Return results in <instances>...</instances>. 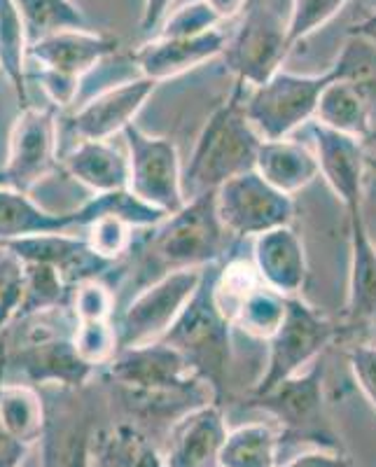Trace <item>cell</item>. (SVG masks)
Wrapping results in <instances>:
<instances>
[{
	"instance_id": "45",
	"label": "cell",
	"mask_w": 376,
	"mask_h": 467,
	"mask_svg": "<svg viewBox=\"0 0 376 467\" xmlns=\"http://www.w3.org/2000/svg\"><path fill=\"white\" fill-rule=\"evenodd\" d=\"M204 3L215 12L220 22L234 19L239 12H245V5H248V0H204Z\"/></svg>"
},
{
	"instance_id": "27",
	"label": "cell",
	"mask_w": 376,
	"mask_h": 467,
	"mask_svg": "<svg viewBox=\"0 0 376 467\" xmlns=\"http://www.w3.org/2000/svg\"><path fill=\"white\" fill-rule=\"evenodd\" d=\"M0 420L24 444L43 440L47 414L43 400L26 383H0Z\"/></svg>"
},
{
	"instance_id": "30",
	"label": "cell",
	"mask_w": 376,
	"mask_h": 467,
	"mask_svg": "<svg viewBox=\"0 0 376 467\" xmlns=\"http://www.w3.org/2000/svg\"><path fill=\"white\" fill-rule=\"evenodd\" d=\"M287 314V297L266 285L265 281L255 285L253 290L241 299L232 311V320L239 327L257 339H266L276 335Z\"/></svg>"
},
{
	"instance_id": "16",
	"label": "cell",
	"mask_w": 376,
	"mask_h": 467,
	"mask_svg": "<svg viewBox=\"0 0 376 467\" xmlns=\"http://www.w3.org/2000/svg\"><path fill=\"white\" fill-rule=\"evenodd\" d=\"M117 45H120L117 37L94 33L89 28L61 31L33 43L28 47V61L73 80H82L89 70L103 64L106 58L115 57Z\"/></svg>"
},
{
	"instance_id": "2",
	"label": "cell",
	"mask_w": 376,
	"mask_h": 467,
	"mask_svg": "<svg viewBox=\"0 0 376 467\" xmlns=\"http://www.w3.org/2000/svg\"><path fill=\"white\" fill-rule=\"evenodd\" d=\"M108 374L124 388L129 402L148 411H169V402L202 398L204 379L164 341L120 348L108 362Z\"/></svg>"
},
{
	"instance_id": "24",
	"label": "cell",
	"mask_w": 376,
	"mask_h": 467,
	"mask_svg": "<svg viewBox=\"0 0 376 467\" xmlns=\"http://www.w3.org/2000/svg\"><path fill=\"white\" fill-rule=\"evenodd\" d=\"M66 169L96 194L129 190V157L106 140H80L66 154Z\"/></svg>"
},
{
	"instance_id": "8",
	"label": "cell",
	"mask_w": 376,
	"mask_h": 467,
	"mask_svg": "<svg viewBox=\"0 0 376 467\" xmlns=\"http://www.w3.org/2000/svg\"><path fill=\"white\" fill-rule=\"evenodd\" d=\"M334 327L299 299H287V314L281 327L269 339V358L262 379L255 386L257 398L274 390L278 383L313 365L320 350L332 339Z\"/></svg>"
},
{
	"instance_id": "6",
	"label": "cell",
	"mask_w": 376,
	"mask_h": 467,
	"mask_svg": "<svg viewBox=\"0 0 376 467\" xmlns=\"http://www.w3.org/2000/svg\"><path fill=\"white\" fill-rule=\"evenodd\" d=\"M204 269L169 271L138 292L115 325L120 348L160 341L196 292L204 278Z\"/></svg>"
},
{
	"instance_id": "9",
	"label": "cell",
	"mask_w": 376,
	"mask_h": 467,
	"mask_svg": "<svg viewBox=\"0 0 376 467\" xmlns=\"http://www.w3.org/2000/svg\"><path fill=\"white\" fill-rule=\"evenodd\" d=\"M215 203L225 229L234 236H260L286 227L292 218V197L269 185L255 169L217 187Z\"/></svg>"
},
{
	"instance_id": "46",
	"label": "cell",
	"mask_w": 376,
	"mask_h": 467,
	"mask_svg": "<svg viewBox=\"0 0 376 467\" xmlns=\"http://www.w3.org/2000/svg\"><path fill=\"white\" fill-rule=\"evenodd\" d=\"M350 33H353V36L367 37V40H371V43L376 45V15L367 16L365 22H360L358 26L350 28Z\"/></svg>"
},
{
	"instance_id": "14",
	"label": "cell",
	"mask_w": 376,
	"mask_h": 467,
	"mask_svg": "<svg viewBox=\"0 0 376 467\" xmlns=\"http://www.w3.org/2000/svg\"><path fill=\"white\" fill-rule=\"evenodd\" d=\"M0 245H5L22 262L52 265L73 290L80 283L96 281V276L112 265L110 260L96 255L89 241L70 236L68 232L37 234V236H24V239L0 241Z\"/></svg>"
},
{
	"instance_id": "36",
	"label": "cell",
	"mask_w": 376,
	"mask_h": 467,
	"mask_svg": "<svg viewBox=\"0 0 376 467\" xmlns=\"http://www.w3.org/2000/svg\"><path fill=\"white\" fill-rule=\"evenodd\" d=\"M349 0H292L290 16H287V45L290 49L299 40L319 31L332 19Z\"/></svg>"
},
{
	"instance_id": "23",
	"label": "cell",
	"mask_w": 376,
	"mask_h": 467,
	"mask_svg": "<svg viewBox=\"0 0 376 467\" xmlns=\"http://www.w3.org/2000/svg\"><path fill=\"white\" fill-rule=\"evenodd\" d=\"M82 224V213H64L52 215L26 197V192L0 187V241L24 239V236H37V234L68 232Z\"/></svg>"
},
{
	"instance_id": "33",
	"label": "cell",
	"mask_w": 376,
	"mask_h": 467,
	"mask_svg": "<svg viewBox=\"0 0 376 467\" xmlns=\"http://www.w3.org/2000/svg\"><path fill=\"white\" fill-rule=\"evenodd\" d=\"M68 299H73V287L64 281L58 269L40 262H24V299L16 318L61 308Z\"/></svg>"
},
{
	"instance_id": "38",
	"label": "cell",
	"mask_w": 376,
	"mask_h": 467,
	"mask_svg": "<svg viewBox=\"0 0 376 467\" xmlns=\"http://www.w3.org/2000/svg\"><path fill=\"white\" fill-rule=\"evenodd\" d=\"M129 227L131 224L124 223L117 215H101L89 224V241L91 250L96 255H101L103 260H115L129 248Z\"/></svg>"
},
{
	"instance_id": "3",
	"label": "cell",
	"mask_w": 376,
	"mask_h": 467,
	"mask_svg": "<svg viewBox=\"0 0 376 467\" xmlns=\"http://www.w3.org/2000/svg\"><path fill=\"white\" fill-rule=\"evenodd\" d=\"M217 276L220 269L215 265L204 269L196 292L160 341L178 350L204 381L220 390L232 358V320L217 299Z\"/></svg>"
},
{
	"instance_id": "25",
	"label": "cell",
	"mask_w": 376,
	"mask_h": 467,
	"mask_svg": "<svg viewBox=\"0 0 376 467\" xmlns=\"http://www.w3.org/2000/svg\"><path fill=\"white\" fill-rule=\"evenodd\" d=\"M91 431L80 409L66 407L47 419L43 432V467H89Z\"/></svg>"
},
{
	"instance_id": "12",
	"label": "cell",
	"mask_w": 376,
	"mask_h": 467,
	"mask_svg": "<svg viewBox=\"0 0 376 467\" xmlns=\"http://www.w3.org/2000/svg\"><path fill=\"white\" fill-rule=\"evenodd\" d=\"M160 82L150 78L122 82L101 94L91 96L89 101L78 106V110L68 117V133L80 140H108L112 133L124 131L138 110L145 106Z\"/></svg>"
},
{
	"instance_id": "35",
	"label": "cell",
	"mask_w": 376,
	"mask_h": 467,
	"mask_svg": "<svg viewBox=\"0 0 376 467\" xmlns=\"http://www.w3.org/2000/svg\"><path fill=\"white\" fill-rule=\"evenodd\" d=\"M73 344L85 362L91 367L108 365L120 350V339L117 329L112 327L110 320H85L78 323L73 335Z\"/></svg>"
},
{
	"instance_id": "28",
	"label": "cell",
	"mask_w": 376,
	"mask_h": 467,
	"mask_svg": "<svg viewBox=\"0 0 376 467\" xmlns=\"http://www.w3.org/2000/svg\"><path fill=\"white\" fill-rule=\"evenodd\" d=\"M0 68L15 87L19 106L28 108V37L15 0H0Z\"/></svg>"
},
{
	"instance_id": "19",
	"label": "cell",
	"mask_w": 376,
	"mask_h": 467,
	"mask_svg": "<svg viewBox=\"0 0 376 467\" xmlns=\"http://www.w3.org/2000/svg\"><path fill=\"white\" fill-rule=\"evenodd\" d=\"M255 269L276 292L286 297L295 295L307 278V257L299 236L287 224L255 236Z\"/></svg>"
},
{
	"instance_id": "31",
	"label": "cell",
	"mask_w": 376,
	"mask_h": 467,
	"mask_svg": "<svg viewBox=\"0 0 376 467\" xmlns=\"http://www.w3.org/2000/svg\"><path fill=\"white\" fill-rule=\"evenodd\" d=\"M15 3L26 28L28 47L54 33L89 28L85 15L70 0H15Z\"/></svg>"
},
{
	"instance_id": "20",
	"label": "cell",
	"mask_w": 376,
	"mask_h": 467,
	"mask_svg": "<svg viewBox=\"0 0 376 467\" xmlns=\"http://www.w3.org/2000/svg\"><path fill=\"white\" fill-rule=\"evenodd\" d=\"M260 402L295 431L316 428L323 402V367L313 362V367L286 379L266 395H260Z\"/></svg>"
},
{
	"instance_id": "10",
	"label": "cell",
	"mask_w": 376,
	"mask_h": 467,
	"mask_svg": "<svg viewBox=\"0 0 376 467\" xmlns=\"http://www.w3.org/2000/svg\"><path fill=\"white\" fill-rule=\"evenodd\" d=\"M287 52V22H283V16L274 7L253 3L223 54L236 78L255 87L269 80L276 70H281Z\"/></svg>"
},
{
	"instance_id": "44",
	"label": "cell",
	"mask_w": 376,
	"mask_h": 467,
	"mask_svg": "<svg viewBox=\"0 0 376 467\" xmlns=\"http://www.w3.org/2000/svg\"><path fill=\"white\" fill-rule=\"evenodd\" d=\"M171 3L173 0H145L143 16H141V33L143 36H152L164 24V19L169 16Z\"/></svg>"
},
{
	"instance_id": "40",
	"label": "cell",
	"mask_w": 376,
	"mask_h": 467,
	"mask_svg": "<svg viewBox=\"0 0 376 467\" xmlns=\"http://www.w3.org/2000/svg\"><path fill=\"white\" fill-rule=\"evenodd\" d=\"M112 311V295L99 281H85L73 290V316L78 323L108 320Z\"/></svg>"
},
{
	"instance_id": "5",
	"label": "cell",
	"mask_w": 376,
	"mask_h": 467,
	"mask_svg": "<svg viewBox=\"0 0 376 467\" xmlns=\"http://www.w3.org/2000/svg\"><path fill=\"white\" fill-rule=\"evenodd\" d=\"M329 82V70L323 75L276 70L262 85H248L244 99L245 115L265 140L287 139L297 127L316 119L320 94Z\"/></svg>"
},
{
	"instance_id": "4",
	"label": "cell",
	"mask_w": 376,
	"mask_h": 467,
	"mask_svg": "<svg viewBox=\"0 0 376 467\" xmlns=\"http://www.w3.org/2000/svg\"><path fill=\"white\" fill-rule=\"evenodd\" d=\"M154 229L152 257L164 274L213 265L225 250L229 234L217 215L215 190L190 199L181 211L162 220Z\"/></svg>"
},
{
	"instance_id": "39",
	"label": "cell",
	"mask_w": 376,
	"mask_h": 467,
	"mask_svg": "<svg viewBox=\"0 0 376 467\" xmlns=\"http://www.w3.org/2000/svg\"><path fill=\"white\" fill-rule=\"evenodd\" d=\"M215 26H220L215 12L204 0H196L190 5H183L181 10L171 12L157 36H199Z\"/></svg>"
},
{
	"instance_id": "11",
	"label": "cell",
	"mask_w": 376,
	"mask_h": 467,
	"mask_svg": "<svg viewBox=\"0 0 376 467\" xmlns=\"http://www.w3.org/2000/svg\"><path fill=\"white\" fill-rule=\"evenodd\" d=\"M57 122L43 108H24L10 136V154L3 171V185L28 192L54 164Z\"/></svg>"
},
{
	"instance_id": "22",
	"label": "cell",
	"mask_w": 376,
	"mask_h": 467,
	"mask_svg": "<svg viewBox=\"0 0 376 467\" xmlns=\"http://www.w3.org/2000/svg\"><path fill=\"white\" fill-rule=\"evenodd\" d=\"M255 171L276 190L292 197L319 178L320 164L319 157L302 143L287 139L262 140Z\"/></svg>"
},
{
	"instance_id": "13",
	"label": "cell",
	"mask_w": 376,
	"mask_h": 467,
	"mask_svg": "<svg viewBox=\"0 0 376 467\" xmlns=\"http://www.w3.org/2000/svg\"><path fill=\"white\" fill-rule=\"evenodd\" d=\"M0 369L15 367L31 383H64V386H82L94 372V367L85 362L73 344V335L52 337L36 344L7 346L3 344Z\"/></svg>"
},
{
	"instance_id": "42",
	"label": "cell",
	"mask_w": 376,
	"mask_h": 467,
	"mask_svg": "<svg viewBox=\"0 0 376 467\" xmlns=\"http://www.w3.org/2000/svg\"><path fill=\"white\" fill-rule=\"evenodd\" d=\"M283 467H349V461L344 456H339V453L319 449V451L299 453V456H295Z\"/></svg>"
},
{
	"instance_id": "18",
	"label": "cell",
	"mask_w": 376,
	"mask_h": 467,
	"mask_svg": "<svg viewBox=\"0 0 376 467\" xmlns=\"http://www.w3.org/2000/svg\"><path fill=\"white\" fill-rule=\"evenodd\" d=\"M313 139H316L320 175L329 182L334 194L344 202L346 208L362 203L365 152L360 139L332 131L319 122H313Z\"/></svg>"
},
{
	"instance_id": "29",
	"label": "cell",
	"mask_w": 376,
	"mask_h": 467,
	"mask_svg": "<svg viewBox=\"0 0 376 467\" xmlns=\"http://www.w3.org/2000/svg\"><path fill=\"white\" fill-rule=\"evenodd\" d=\"M220 467H278V437L265 423L241 425L227 435Z\"/></svg>"
},
{
	"instance_id": "1",
	"label": "cell",
	"mask_w": 376,
	"mask_h": 467,
	"mask_svg": "<svg viewBox=\"0 0 376 467\" xmlns=\"http://www.w3.org/2000/svg\"><path fill=\"white\" fill-rule=\"evenodd\" d=\"M245 91H248V85L236 80L232 96L213 112L196 140L190 164L183 173V190H185L187 202L255 169L257 152L265 139L245 115Z\"/></svg>"
},
{
	"instance_id": "21",
	"label": "cell",
	"mask_w": 376,
	"mask_h": 467,
	"mask_svg": "<svg viewBox=\"0 0 376 467\" xmlns=\"http://www.w3.org/2000/svg\"><path fill=\"white\" fill-rule=\"evenodd\" d=\"M350 283L349 316L353 320L376 318V245L362 218V203L349 206Z\"/></svg>"
},
{
	"instance_id": "37",
	"label": "cell",
	"mask_w": 376,
	"mask_h": 467,
	"mask_svg": "<svg viewBox=\"0 0 376 467\" xmlns=\"http://www.w3.org/2000/svg\"><path fill=\"white\" fill-rule=\"evenodd\" d=\"M24 299V262L0 245V329L10 327Z\"/></svg>"
},
{
	"instance_id": "41",
	"label": "cell",
	"mask_w": 376,
	"mask_h": 467,
	"mask_svg": "<svg viewBox=\"0 0 376 467\" xmlns=\"http://www.w3.org/2000/svg\"><path fill=\"white\" fill-rule=\"evenodd\" d=\"M349 360L355 381L376 411V346H358L350 350Z\"/></svg>"
},
{
	"instance_id": "43",
	"label": "cell",
	"mask_w": 376,
	"mask_h": 467,
	"mask_svg": "<svg viewBox=\"0 0 376 467\" xmlns=\"http://www.w3.org/2000/svg\"><path fill=\"white\" fill-rule=\"evenodd\" d=\"M26 449L28 446L16 440V437H12L5 425H3V420H0V467H19Z\"/></svg>"
},
{
	"instance_id": "26",
	"label": "cell",
	"mask_w": 376,
	"mask_h": 467,
	"mask_svg": "<svg viewBox=\"0 0 376 467\" xmlns=\"http://www.w3.org/2000/svg\"><path fill=\"white\" fill-rule=\"evenodd\" d=\"M316 122L353 139H365L374 122V115L360 91L349 82L334 80L332 75V82L320 94Z\"/></svg>"
},
{
	"instance_id": "15",
	"label": "cell",
	"mask_w": 376,
	"mask_h": 467,
	"mask_svg": "<svg viewBox=\"0 0 376 467\" xmlns=\"http://www.w3.org/2000/svg\"><path fill=\"white\" fill-rule=\"evenodd\" d=\"M229 37L220 26L199 36H157L133 54L136 68L154 82L169 80L223 54Z\"/></svg>"
},
{
	"instance_id": "32",
	"label": "cell",
	"mask_w": 376,
	"mask_h": 467,
	"mask_svg": "<svg viewBox=\"0 0 376 467\" xmlns=\"http://www.w3.org/2000/svg\"><path fill=\"white\" fill-rule=\"evenodd\" d=\"M329 73L334 75V80L349 82L360 91L370 103L371 115L376 117V45L371 40L349 33V40Z\"/></svg>"
},
{
	"instance_id": "17",
	"label": "cell",
	"mask_w": 376,
	"mask_h": 467,
	"mask_svg": "<svg viewBox=\"0 0 376 467\" xmlns=\"http://www.w3.org/2000/svg\"><path fill=\"white\" fill-rule=\"evenodd\" d=\"M227 425L215 404L190 409L175 425L166 449V467H220V453L227 441Z\"/></svg>"
},
{
	"instance_id": "34",
	"label": "cell",
	"mask_w": 376,
	"mask_h": 467,
	"mask_svg": "<svg viewBox=\"0 0 376 467\" xmlns=\"http://www.w3.org/2000/svg\"><path fill=\"white\" fill-rule=\"evenodd\" d=\"M94 458L101 461V467H166L164 458L154 451L145 437L129 428H120L106 437Z\"/></svg>"
},
{
	"instance_id": "7",
	"label": "cell",
	"mask_w": 376,
	"mask_h": 467,
	"mask_svg": "<svg viewBox=\"0 0 376 467\" xmlns=\"http://www.w3.org/2000/svg\"><path fill=\"white\" fill-rule=\"evenodd\" d=\"M129 148V192L164 215H173L187 203L178 150L171 140L154 139L138 127L124 129Z\"/></svg>"
}]
</instances>
